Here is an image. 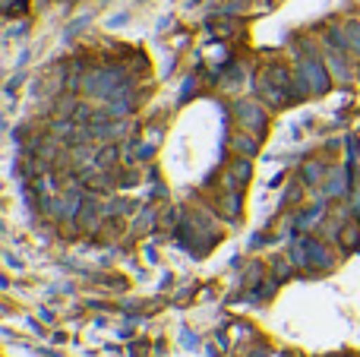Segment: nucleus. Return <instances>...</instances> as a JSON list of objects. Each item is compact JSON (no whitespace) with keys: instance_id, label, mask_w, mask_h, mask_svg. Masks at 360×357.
Instances as JSON below:
<instances>
[]
</instances>
